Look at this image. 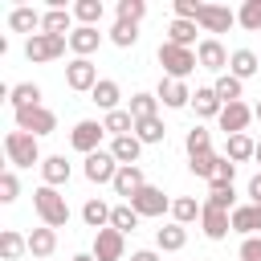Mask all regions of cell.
Wrapping results in <instances>:
<instances>
[{
  "label": "cell",
  "instance_id": "db71d44e",
  "mask_svg": "<svg viewBox=\"0 0 261 261\" xmlns=\"http://www.w3.org/2000/svg\"><path fill=\"white\" fill-rule=\"evenodd\" d=\"M253 118H257V122H261V102H257V106H253Z\"/></svg>",
  "mask_w": 261,
  "mask_h": 261
},
{
  "label": "cell",
  "instance_id": "836d02e7",
  "mask_svg": "<svg viewBox=\"0 0 261 261\" xmlns=\"http://www.w3.org/2000/svg\"><path fill=\"white\" fill-rule=\"evenodd\" d=\"M102 126H106V135H110V139L135 135V118H130V110H110V114L102 118Z\"/></svg>",
  "mask_w": 261,
  "mask_h": 261
},
{
  "label": "cell",
  "instance_id": "277c9868",
  "mask_svg": "<svg viewBox=\"0 0 261 261\" xmlns=\"http://www.w3.org/2000/svg\"><path fill=\"white\" fill-rule=\"evenodd\" d=\"M16 130H24V135H33V139L53 135V130H57V114H53L49 106H24V110H16Z\"/></svg>",
  "mask_w": 261,
  "mask_h": 261
},
{
  "label": "cell",
  "instance_id": "d6986e66",
  "mask_svg": "<svg viewBox=\"0 0 261 261\" xmlns=\"http://www.w3.org/2000/svg\"><path fill=\"white\" fill-rule=\"evenodd\" d=\"M228 73L245 82V77L261 73V57H257L253 49H232V57H228Z\"/></svg>",
  "mask_w": 261,
  "mask_h": 261
},
{
  "label": "cell",
  "instance_id": "7bdbcfd3",
  "mask_svg": "<svg viewBox=\"0 0 261 261\" xmlns=\"http://www.w3.org/2000/svg\"><path fill=\"white\" fill-rule=\"evenodd\" d=\"M110 41H114L118 49H130V45L139 41V24H130V20H114V29H110Z\"/></svg>",
  "mask_w": 261,
  "mask_h": 261
},
{
  "label": "cell",
  "instance_id": "7402d4cb",
  "mask_svg": "<svg viewBox=\"0 0 261 261\" xmlns=\"http://www.w3.org/2000/svg\"><path fill=\"white\" fill-rule=\"evenodd\" d=\"M118 98H122V90H118L114 77H102V82L94 86V94H90V102H98V110H106V114H110V110H122Z\"/></svg>",
  "mask_w": 261,
  "mask_h": 261
},
{
  "label": "cell",
  "instance_id": "cb8c5ba5",
  "mask_svg": "<svg viewBox=\"0 0 261 261\" xmlns=\"http://www.w3.org/2000/svg\"><path fill=\"white\" fill-rule=\"evenodd\" d=\"M155 245H159V253H179L184 245H188V228L184 224H163L159 232H155Z\"/></svg>",
  "mask_w": 261,
  "mask_h": 261
},
{
  "label": "cell",
  "instance_id": "83f0119b",
  "mask_svg": "<svg viewBox=\"0 0 261 261\" xmlns=\"http://www.w3.org/2000/svg\"><path fill=\"white\" fill-rule=\"evenodd\" d=\"M69 24H73V8H49V12H45V20H41V33L69 37Z\"/></svg>",
  "mask_w": 261,
  "mask_h": 261
},
{
  "label": "cell",
  "instance_id": "e0dca14e",
  "mask_svg": "<svg viewBox=\"0 0 261 261\" xmlns=\"http://www.w3.org/2000/svg\"><path fill=\"white\" fill-rule=\"evenodd\" d=\"M118 196H126V204H130V196H139L143 188H147V175H143V167L135 163V167H118V175H114V184H110Z\"/></svg>",
  "mask_w": 261,
  "mask_h": 261
},
{
  "label": "cell",
  "instance_id": "4dcf8cb0",
  "mask_svg": "<svg viewBox=\"0 0 261 261\" xmlns=\"http://www.w3.org/2000/svg\"><path fill=\"white\" fill-rule=\"evenodd\" d=\"M135 139H139L143 147H147V143H151V147H155V143H163V139H167V126H163V118L155 114V118H143V122H135Z\"/></svg>",
  "mask_w": 261,
  "mask_h": 261
},
{
  "label": "cell",
  "instance_id": "8fae6325",
  "mask_svg": "<svg viewBox=\"0 0 261 261\" xmlns=\"http://www.w3.org/2000/svg\"><path fill=\"white\" fill-rule=\"evenodd\" d=\"M102 135H106V126H102V122H94V118H82V122L69 130V143H73V151H82V155H94V151H98V143H102Z\"/></svg>",
  "mask_w": 261,
  "mask_h": 261
},
{
  "label": "cell",
  "instance_id": "ba28073f",
  "mask_svg": "<svg viewBox=\"0 0 261 261\" xmlns=\"http://www.w3.org/2000/svg\"><path fill=\"white\" fill-rule=\"evenodd\" d=\"M82 171H86L90 184H114V175H118V159H114L110 151H94V155H86Z\"/></svg>",
  "mask_w": 261,
  "mask_h": 261
},
{
  "label": "cell",
  "instance_id": "bcb514c9",
  "mask_svg": "<svg viewBox=\"0 0 261 261\" xmlns=\"http://www.w3.org/2000/svg\"><path fill=\"white\" fill-rule=\"evenodd\" d=\"M16 192H20L16 171H4V175H0V204H12V200H16Z\"/></svg>",
  "mask_w": 261,
  "mask_h": 261
},
{
  "label": "cell",
  "instance_id": "1f68e13d",
  "mask_svg": "<svg viewBox=\"0 0 261 261\" xmlns=\"http://www.w3.org/2000/svg\"><path fill=\"white\" fill-rule=\"evenodd\" d=\"M200 212H204V204H196L192 196H175V200H171V220L184 224V228H188L192 220H200Z\"/></svg>",
  "mask_w": 261,
  "mask_h": 261
},
{
  "label": "cell",
  "instance_id": "ac0fdd59",
  "mask_svg": "<svg viewBox=\"0 0 261 261\" xmlns=\"http://www.w3.org/2000/svg\"><path fill=\"white\" fill-rule=\"evenodd\" d=\"M228 220H232V232H241V237H257V228H261V208H257V204H237Z\"/></svg>",
  "mask_w": 261,
  "mask_h": 261
},
{
  "label": "cell",
  "instance_id": "4316f807",
  "mask_svg": "<svg viewBox=\"0 0 261 261\" xmlns=\"http://www.w3.org/2000/svg\"><path fill=\"white\" fill-rule=\"evenodd\" d=\"M53 249H57V228L41 224V228L29 232V253L33 257H53Z\"/></svg>",
  "mask_w": 261,
  "mask_h": 261
},
{
  "label": "cell",
  "instance_id": "d590c367",
  "mask_svg": "<svg viewBox=\"0 0 261 261\" xmlns=\"http://www.w3.org/2000/svg\"><path fill=\"white\" fill-rule=\"evenodd\" d=\"M126 110H130V118H135V122H143V118H155V110H159V98H155V94H130Z\"/></svg>",
  "mask_w": 261,
  "mask_h": 261
},
{
  "label": "cell",
  "instance_id": "f546056e",
  "mask_svg": "<svg viewBox=\"0 0 261 261\" xmlns=\"http://www.w3.org/2000/svg\"><path fill=\"white\" fill-rule=\"evenodd\" d=\"M12 110H24V106H41V86L37 82H16L12 94H8Z\"/></svg>",
  "mask_w": 261,
  "mask_h": 261
},
{
  "label": "cell",
  "instance_id": "e575fe53",
  "mask_svg": "<svg viewBox=\"0 0 261 261\" xmlns=\"http://www.w3.org/2000/svg\"><path fill=\"white\" fill-rule=\"evenodd\" d=\"M110 204H102V200H86V208H82V220L98 232V228H110Z\"/></svg>",
  "mask_w": 261,
  "mask_h": 261
},
{
  "label": "cell",
  "instance_id": "30bf717a",
  "mask_svg": "<svg viewBox=\"0 0 261 261\" xmlns=\"http://www.w3.org/2000/svg\"><path fill=\"white\" fill-rule=\"evenodd\" d=\"M220 130H224V139L228 135H249V122H253V106H245V102H228L224 110H220Z\"/></svg>",
  "mask_w": 261,
  "mask_h": 261
},
{
  "label": "cell",
  "instance_id": "3957f363",
  "mask_svg": "<svg viewBox=\"0 0 261 261\" xmlns=\"http://www.w3.org/2000/svg\"><path fill=\"white\" fill-rule=\"evenodd\" d=\"M4 155H8V163L12 167H41V147H37V139L33 135H24V130H8L4 135Z\"/></svg>",
  "mask_w": 261,
  "mask_h": 261
},
{
  "label": "cell",
  "instance_id": "11a10c76",
  "mask_svg": "<svg viewBox=\"0 0 261 261\" xmlns=\"http://www.w3.org/2000/svg\"><path fill=\"white\" fill-rule=\"evenodd\" d=\"M253 159H257V163H261V139H257V155H253Z\"/></svg>",
  "mask_w": 261,
  "mask_h": 261
},
{
  "label": "cell",
  "instance_id": "ffe728a7",
  "mask_svg": "<svg viewBox=\"0 0 261 261\" xmlns=\"http://www.w3.org/2000/svg\"><path fill=\"white\" fill-rule=\"evenodd\" d=\"M192 110H196V118H220L224 102L216 98V90H212V86H200V90L192 94Z\"/></svg>",
  "mask_w": 261,
  "mask_h": 261
},
{
  "label": "cell",
  "instance_id": "b9f144b4",
  "mask_svg": "<svg viewBox=\"0 0 261 261\" xmlns=\"http://www.w3.org/2000/svg\"><path fill=\"white\" fill-rule=\"evenodd\" d=\"M237 24L249 29V33H261V0H245L241 12H237Z\"/></svg>",
  "mask_w": 261,
  "mask_h": 261
},
{
  "label": "cell",
  "instance_id": "8d00e7d4",
  "mask_svg": "<svg viewBox=\"0 0 261 261\" xmlns=\"http://www.w3.org/2000/svg\"><path fill=\"white\" fill-rule=\"evenodd\" d=\"M204 204H212V208H220V212H232V208H237L232 184H208V200H204Z\"/></svg>",
  "mask_w": 261,
  "mask_h": 261
},
{
  "label": "cell",
  "instance_id": "2e32d148",
  "mask_svg": "<svg viewBox=\"0 0 261 261\" xmlns=\"http://www.w3.org/2000/svg\"><path fill=\"white\" fill-rule=\"evenodd\" d=\"M41 20H45V12L29 8V4H16V8L8 12V29H12V33H29V37H37V33H41Z\"/></svg>",
  "mask_w": 261,
  "mask_h": 261
},
{
  "label": "cell",
  "instance_id": "484cf974",
  "mask_svg": "<svg viewBox=\"0 0 261 261\" xmlns=\"http://www.w3.org/2000/svg\"><path fill=\"white\" fill-rule=\"evenodd\" d=\"M253 155H257V139H249V135H228V139H224V159L245 163V159H253Z\"/></svg>",
  "mask_w": 261,
  "mask_h": 261
},
{
  "label": "cell",
  "instance_id": "f35d334b",
  "mask_svg": "<svg viewBox=\"0 0 261 261\" xmlns=\"http://www.w3.org/2000/svg\"><path fill=\"white\" fill-rule=\"evenodd\" d=\"M102 0H77L73 4V20H82L86 29H98V20H102Z\"/></svg>",
  "mask_w": 261,
  "mask_h": 261
},
{
  "label": "cell",
  "instance_id": "7dc6e473",
  "mask_svg": "<svg viewBox=\"0 0 261 261\" xmlns=\"http://www.w3.org/2000/svg\"><path fill=\"white\" fill-rule=\"evenodd\" d=\"M237 257L241 261H261V237H245L241 249H237Z\"/></svg>",
  "mask_w": 261,
  "mask_h": 261
},
{
  "label": "cell",
  "instance_id": "60d3db41",
  "mask_svg": "<svg viewBox=\"0 0 261 261\" xmlns=\"http://www.w3.org/2000/svg\"><path fill=\"white\" fill-rule=\"evenodd\" d=\"M184 147H188V159H192V155H208V151H212V135H208L204 126H192L188 139H184Z\"/></svg>",
  "mask_w": 261,
  "mask_h": 261
},
{
  "label": "cell",
  "instance_id": "f1b7e54d",
  "mask_svg": "<svg viewBox=\"0 0 261 261\" xmlns=\"http://www.w3.org/2000/svg\"><path fill=\"white\" fill-rule=\"evenodd\" d=\"M167 41H171V45H179V49L200 45V41H196V20H179V16H175V20L167 24Z\"/></svg>",
  "mask_w": 261,
  "mask_h": 261
},
{
  "label": "cell",
  "instance_id": "681fc988",
  "mask_svg": "<svg viewBox=\"0 0 261 261\" xmlns=\"http://www.w3.org/2000/svg\"><path fill=\"white\" fill-rule=\"evenodd\" d=\"M200 8H204L200 0H175V16H179V20H196Z\"/></svg>",
  "mask_w": 261,
  "mask_h": 261
},
{
  "label": "cell",
  "instance_id": "9a60e30c",
  "mask_svg": "<svg viewBox=\"0 0 261 261\" xmlns=\"http://www.w3.org/2000/svg\"><path fill=\"white\" fill-rule=\"evenodd\" d=\"M232 212H220V208H212V204H204V212H200V228H204V237L208 241H224L228 232H232V220H228Z\"/></svg>",
  "mask_w": 261,
  "mask_h": 261
},
{
  "label": "cell",
  "instance_id": "816d5d0a",
  "mask_svg": "<svg viewBox=\"0 0 261 261\" xmlns=\"http://www.w3.org/2000/svg\"><path fill=\"white\" fill-rule=\"evenodd\" d=\"M130 261H159V253L155 249H139V253H130Z\"/></svg>",
  "mask_w": 261,
  "mask_h": 261
},
{
  "label": "cell",
  "instance_id": "c3c4849f",
  "mask_svg": "<svg viewBox=\"0 0 261 261\" xmlns=\"http://www.w3.org/2000/svg\"><path fill=\"white\" fill-rule=\"evenodd\" d=\"M232 175H237V163L220 155V163H216V175H212L208 184H232Z\"/></svg>",
  "mask_w": 261,
  "mask_h": 261
},
{
  "label": "cell",
  "instance_id": "8992f818",
  "mask_svg": "<svg viewBox=\"0 0 261 261\" xmlns=\"http://www.w3.org/2000/svg\"><path fill=\"white\" fill-rule=\"evenodd\" d=\"M98 82H102V77H98V65H94L90 57H73V61L65 65V86H69V90H77V94H94Z\"/></svg>",
  "mask_w": 261,
  "mask_h": 261
},
{
  "label": "cell",
  "instance_id": "74e56055",
  "mask_svg": "<svg viewBox=\"0 0 261 261\" xmlns=\"http://www.w3.org/2000/svg\"><path fill=\"white\" fill-rule=\"evenodd\" d=\"M139 220H143V216H139L130 204H114V212H110V228H118L122 237H126V232H135V228H139Z\"/></svg>",
  "mask_w": 261,
  "mask_h": 261
},
{
  "label": "cell",
  "instance_id": "f5cc1de1",
  "mask_svg": "<svg viewBox=\"0 0 261 261\" xmlns=\"http://www.w3.org/2000/svg\"><path fill=\"white\" fill-rule=\"evenodd\" d=\"M69 261H98L94 253H77V257H69Z\"/></svg>",
  "mask_w": 261,
  "mask_h": 261
},
{
  "label": "cell",
  "instance_id": "ee69618b",
  "mask_svg": "<svg viewBox=\"0 0 261 261\" xmlns=\"http://www.w3.org/2000/svg\"><path fill=\"white\" fill-rule=\"evenodd\" d=\"M216 163H220V155H212V151H208V155H192V159H188V171L200 175V179H212V175H216Z\"/></svg>",
  "mask_w": 261,
  "mask_h": 261
},
{
  "label": "cell",
  "instance_id": "f907efd6",
  "mask_svg": "<svg viewBox=\"0 0 261 261\" xmlns=\"http://www.w3.org/2000/svg\"><path fill=\"white\" fill-rule=\"evenodd\" d=\"M249 196H253V204H261V171L249 179Z\"/></svg>",
  "mask_w": 261,
  "mask_h": 261
},
{
  "label": "cell",
  "instance_id": "9c48e42d",
  "mask_svg": "<svg viewBox=\"0 0 261 261\" xmlns=\"http://www.w3.org/2000/svg\"><path fill=\"white\" fill-rule=\"evenodd\" d=\"M196 24H200L204 33H228V29L237 24V12H232L228 4H204L200 16H196Z\"/></svg>",
  "mask_w": 261,
  "mask_h": 261
},
{
  "label": "cell",
  "instance_id": "603a6c76",
  "mask_svg": "<svg viewBox=\"0 0 261 261\" xmlns=\"http://www.w3.org/2000/svg\"><path fill=\"white\" fill-rule=\"evenodd\" d=\"M69 163H65V155H45L41 159V175H45V184L49 188H61V184H69Z\"/></svg>",
  "mask_w": 261,
  "mask_h": 261
},
{
  "label": "cell",
  "instance_id": "6da1fadb",
  "mask_svg": "<svg viewBox=\"0 0 261 261\" xmlns=\"http://www.w3.org/2000/svg\"><path fill=\"white\" fill-rule=\"evenodd\" d=\"M33 208H37L41 224H49V228H65V224H69V204H65V196H61L57 188H49V184H41V188L33 192Z\"/></svg>",
  "mask_w": 261,
  "mask_h": 261
},
{
  "label": "cell",
  "instance_id": "44dd1931",
  "mask_svg": "<svg viewBox=\"0 0 261 261\" xmlns=\"http://www.w3.org/2000/svg\"><path fill=\"white\" fill-rule=\"evenodd\" d=\"M110 155L118 159V167H135L139 155H143V143L135 135H122V139H110Z\"/></svg>",
  "mask_w": 261,
  "mask_h": 261
},
{
  "label": "cell",
  "instance_id": "7a4b0ae2",
  "mask_svg": "<svg viewBox=\"0 0 261 261\" xmlns=\"http://www.w3.org/2000/svg\"><path fill=\"white\" fill-rule=\"evenodd\" d=\"M155 57H159V65H163V77H175V82H188V73H196V65H200L196 49H179V45H171V41H163Z\"/></svg>",
  "mask_w": 261,
  "mask_h": 261
},
{
  "label": "cell",
  "instance_id": "ab89813d",
  "mask_svg": "<svg viewBox=\"0 0 261 261\" xmlns=\"http://www.w3.org/2000/svg\"><path fill=\"white\" fill-rule=\"evenodd\" d=\"M0 253H4V261H16L20 253H29V237H20L16 228H4V237H0Z\"/></svg>",
  "mask_w": 261,
  "mask_h": 261
},
{
  "label": "cell",
  "instance_id": "4fadbf2b",
  "mask_svg": "<svg viewBox=\"0 0 261 261\" xmlns=\"http://www.w3.org/2000/svg\"><path fill=\"white\" fill-rule=\"evenodd\" d=\"M126 253V237L118 228H98L94 232V257L98 261H122Z\"/></svg>",
  "mask_w": 261,
  "mask_h": 261
},
{
  "label": "cell",
  "instance_id": "9f6ffc18",
  "mask_svg": "<svg viewBox=\"0 0 261 261\" xmlns=\"http://www.w3.org/2000/svg\"><path fill=\"white\" fill-rule=\"evenodd\" d=\"M257 208H261V204H257Z\"/></svg>",
  "mask_w": 261,
  "mask_h": 261
},
{
  "label": "cell",
  "instance_id": "5b68a950",
  "mask_svg": "<svg viewBox=\"0 0 261 261\" xmlns=\"http://www.w3.org/2000/svg\"><path fill=\"white\" fill-rule=\"evenodd\" d=\"M69 49V37H53V33H37V37H29L24 41V57L29 61H57L61 53Z\"/></svg>",
  "mask_w": 261,
  "mask_h": 261
},
{
  "label": "cell",
  "instance_id": "d4e9b609",
  "mask_svg": "<svg viewBox=\"0 0 261 261\" xmlns=\"http://www.w3.org/2000/svg\"><path fill=\"white\" fill-rule=\"evenodd\" d=\"M98 45H102V33H98V29H86V24H77V29L69 33V49H73L77 57H90Z\"/></svg>",
  "mask_w": 261,
  "mask_h": 261
},
{
  "label": "cell",
  "instance_id": "d6a6232c",
  "mask_svg": "<svg viewBox=\"0 0 261 261\" xmlns=\"http://www.w3.org/2000/svg\"><path fill=\"white\" fill-rule=\"evenodd\" d=\"M212 90H216V98L228 106V102H241V94H245V82H241V77H232V73H220V77L212 82Z\"/></svg>",
  "mask_w": 261,
  "mask_h": 261
},
{
  "label": "cell",
  "instance_id": "52a82bcc",
  "mask_svg": "<svg viewBox=\"0 0 261 261\" xmlns=\"http://www.w3.org/2000/svg\"><path fill=\"white\" fill-rule=\"evenodd\" d=\"M196 57H200V69H208V73L220 77V73H228V57H232V53H228L216 37H204V41L196 45Z\"/></svg>",
  "mask_w": 261,
  "mask_h": 261
},
{
  "label": "cell",
  "instance_id": "5bb4252c",
  "mask_svg": "<svg viewBox=\"0 0 261 261\" xmlns=\"http://www.w3.org/2000/svg\"><path fill=\"white\" fill-rule=\"evenodd\" d=\"M155 98H159L167 110H184V106H192V90H188V82H175V77H163L159 90H155Z\"/></svg>",
  "mask_w": 261,
  "mask_h": 261
},
{
  "label": "cell",
  "instance_id": "f6af8a7d",
  "mask_svg": "<svg viewBox=\"0 0 261 261\" xmlns=\"http://www.w3.org/2000/svg\"><path fill=\"white\" fill-rule=\"evenodd\" d=\"M114 12H118V20L139 24V20L147 16V4H143V0H118V8H114Z\"/></svg>",
  "mask_w": 261,
  "mask_h": 261
},
{
  "label": "cell",
  "instance_id": "7c38bea8",
  "mask_svg": "<svg viewBox=\"0 0 261 261\" xmlns=\"http://www.w3.org/2000/svg\"><path fill=\"white\" fill-rule=\"evenodd\" d=\"M130 208H135L139 216H163V212H171V200L163 196V188L147 184L139 196H130Z\"/></svg>",
  "mask_w": 261,
  "mask_h": 261
}]
</instances>
